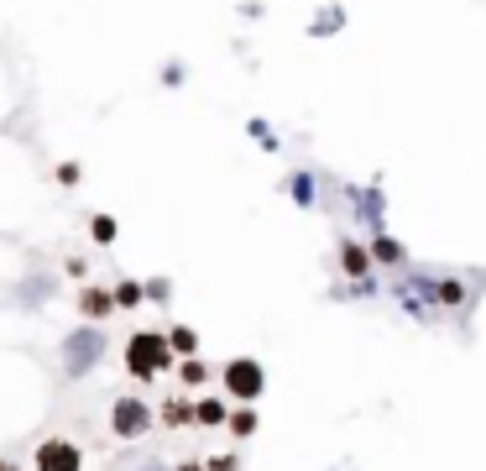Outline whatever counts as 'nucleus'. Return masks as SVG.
<instances>
[{
    "label": "nucleus",
    "instance_id": "1",
    "mask_svg": "<svg viewBox=\"0 0 486 471\" xmlns=\"http://www.w3.org/2000/svg\"><path fill=\"white\" fill-rule=\"evenodd\" d=\"M126 372H131V382H142V388H152L158 377L167 372H178V351L167 346V330H136L131 341H126Z\"/></svg>",
    "mask_w": 486,
    "mask_h": 471
},
{
    "label": "nucleus",
    "instance_id": "19",
    "mask_svg": "<svg viewBox=\"0 0 486 471\" xmlns=\"http://www.w3.org/2000/svg\"><path fill=\"white\" fill-rule=\"evenodd\" d=\"M58 183H68V189H73V183H79V163H63V168H58Z\"/></svg>",
    "mask_w": 486,
    "mask_h": 471
},
{
    "label": "nucleus",
    "instance_id": "8",
    "mask_svg": "<svg viewBox=\"0 0 486 471\" xmlns=\"http://www.w3.org/2000/svg\"><path fill=\"white\" fill-rule=\"evenodd\" d=\"M230 419V398L225 393H194V424L199 429H225Z\"/></svg>",
    "mask_w": 486,
    "mask_h": 471
},
{
    "label": "nucleus",
    "instance_id": "14",
    "mask_svg": "<svg viewBox=\"0 0 486 471\" xmlns=\"http://www.w3.org/2000/svg\"><path fill=\"white\" fill-rule=\"evenodd\" d=\"M372 262H382V267H403V262H408V251H403L392 236H377V241H372Z\"/></svg>",
    "mask_w": 486,
    "mask_h": 471
},
{
    "label": "nucleus",
    "instance_id": "11",
    "mask_svg": "<svg viewBox=\"0 0 486 471\" xmlns=\"http://www.w3.org/2000/svg\"><path fill=\"white\" fill-rule=\"evenodd\" d=\"M257 424H262V419H257V409H251V404H230L225 435H235V440H251V435H257Z\"/></svg>",
    "mask_w": 486,
    "mask_h": 471
},
{
    "label": "nucleus",
    "instance_id": "23",
    "mask_svg": "<svg viewBox=\"0 0 486 471\" xmlns=\"http://www.w3.org/2000/svg\"><path fill=\"white\" fill-rule=\"evenodd\" d=\"M0 471H21V461H5V456H0Z\"/></svg>",
    "mask_w": 486,
    "mask_h": 471
},
{
    "label": "nucleus",
    "instance_id": "5",
    "mask_svg": "<svg viewBox=\"0 0 486 471\" xmlns=\"http://www.w3.org/2000/svg\"><path fill=\"white\" fill-rule=\"evenodd\" d=\"M32 471H84V451L68 435H48L32 456Z\"/></svg>",
    "mask_w": 486,
    "mask_h": 471
},
{
    "label": "nucleus",
    "instance_id": "20",
    "mask_svg": "<svg viewBox=\"0 0 486 471\" xmlns=\"http://www.w3.org/2000/svg\"><path fill=\"white\" fill-rule=\"evenodd\" d=\"M293 199H298V205H309V199H314V194H309V178H293Z\"/></svg>",
    "mask_w": 486,
    "mask_h": 471
},
{
    "label": "nucleus",
    "instance_id": "12",
    "mask_svg": "<svg viewBox=\"0 0 486 471\" xmlns=\"http://www.w3.org/2000/svg\"><path fill=\"white\" fill-rule=\"evenodd\" d=\"M167 346L178 351V361L183 356H199V330L194 325H167Z\"/></svg>",
    "mask_w": 486,
    "mask_h": 471
},
{
    "label": "nucleus",
    "instance_id": "16",
    "mask_svg": "<svg viewBox=\"0 0 486 471\" xmlns=\"http://www.w3.org/2000/svg\"><path fill=\"white\" fill-rule=\"evenodd\" d=\"M89 236H95L100 246H110V241L120 236V226H115V215H95V220H89Z\"/></svg>",
    "mask_w": 486,
    "mask_h": 471
},
{
    "label": "nucleus",
    "instance_id": "7",
    "mask_svg": "<svg viewBox=\"0 0 486 471\" xmlns=\"http://www.w3.org/2000/svg\"><path fill=\"white\" fill-rule=\"evenodd\" d=\"M158 424L167 435H183V429L194 424V393H167L158 404Z\"/></svg>",
    "mask_w": 486,
    "mask_h": 471
},
{
    "label": "nucleus",
    "instance_id": "24",
    "mask_svg": "<svg viewBox=\"0 0 486 471\" xmlns=\"http://www.w3.org/2000/svg\"><path fill=\"white\" fill-rule=\"evenodd\" d=\"M142 471H162V467H142Z\"/></svg>",
    "mask_w": 486,
    "mask_h": 471
},
{
    "label": "nucleus",
    "instance_id": "17",
    "mask_svg": "<svg viewBox=\"0 0 486 471\" xmlns=\"http://www.w3.org/2000/svg\"><path fill=\"white\" fill-rule=\"evenodd\" d=\"M204 467L210 471H241V456H235V451H215V456H204Z\"/></svg>",
    "mask_w": 486,
    "mask_h": 471
},
{
    "label": "nucleus",
    "instance_id": "6",
    "mask_svg": "<svg viewBox=\"0 0 486 471\" xmlns=\"http://www.w3.org/2000/svg\"><path fill=\"white\" fill-rule=\"evenodd\" d=\"M73 309L84 314V325H105L110 314H120V309H115V294H110L105 283H84L79 298H73Z\"/></svg>",
    "mask_w": 486,
    "mask_h": 471
},
{
    "label": "nucleus",
    "instance_id": "21",
    "mask_svg": "<svg viewBox=\"0 0 486 471\" xmlns=\"http://www.w3.org/2000/svg\"><path fill=\"white\" fill-rule=\"evenodd\" d=\"M173 289H167V278H158V283H147V298H167Z\"/></svg>",
    "mask_w": 486,
    "mask_h": 471
},
{
    "label": "nucleus",
    "instance_id": "2",
    "mask_svg": "<svg viewBox=\"0 0 486 471\" xmlns=\"http://www.w3.org/2000/svg\"><path fill=\"white\" fill-rule=\"evenodd\" d=\"M220 388H225V398L230 404H262L267 398V367L257 361V356H230L225 367H220Z\"/></svg>",
    "mask_w": 486,
    "mask_h": 471
},
{
    "label": "nucleus",
    "instance_id": "13",
    "mask_svg": "<svg viewBox=\"0 0 486 471\" xmlns=\"http://www.w3.org/2000/svg\"><path fill=\"white\" fill-rule=\"evenodd\" d=\"M110 294H115V309L126 314V309H142V298H147V283H136V278H120Z\"/></svg>",
    "mask_w": 486,
    "mask_h": 471
},
{
    "label": "nucleus",
    "instance_id": "9",
    "mask_svg": "<svg viewBox=\"0 0 486 471\" xmlns=\"http://www.w3.org/2000/svg\"><path fill=\"white\" fill-rule=\"evenodd\" d=\"M377 262H372V246H356V241H340V273L345 278H356V283H366V273H372Z\"/></svg>",
    "mask_w": 486,
    "mask_h": 471
},
{
    "label": "nucleus",
    "instance_id": "15",
    "mask_svg": "<svg viewBox=\"0 0 486 471\" xmlns=\"http://www.w3.org/2000/svg\"><path fill=\"white\" fill-rule=\"evenodd\" d=\"M429 294H434V304H450V309H460V304H466V294H460V283H455V278H434Z\"/></svg>",
    "mask_w": 486,
    "mask_h": 471
},
{
    "label": "nucleus",
    "instance_id": "22",
    "mask_svg": "<svg viewBox=\"0 0 486 471\" xmlns=\"http://www.w3.org/2000/svg\"><path fill=\"white\" fill-rule=\"evenodd\" d=\"M173 471H210V467H204V461H178Z\"/></svg>",
    "mask_w": 486,
    "mask_h": 471
},
{
    "label": "nucleus",
    "instance_id": "3",
    "mask_svg": "<svg viewBox=\"0 0 486 471\" xmlns=\"http://www.w3.org/2000/svg\"><path fill=\"white\" fill-rule=\"evenodd\" d=\"M152 424H158V409L142 398V393H115L110 398V435L115 440H142V435H152Z\"/></svg>",
    "mask_w": 486,
    "mask_h": 471
},
{
    "label": "nucleus",
    "instance_id": "18",
    "mask_svg": "<svg viewBox=\"0 0 486 471\" xmlns=\"http://www.w3.org/2000/svg\"><path fill=\"white\" fill-rule=\"evenodd\" d=\"M63 267H68V278H89V262H84V257H68Z\"/></svg>",
    "mask_w": 486,
    "mask_h": 471
},
{
    "label": "nucleus",
    "instance_id": "10",
    "mask_svg": "<svg viewBox=\"0 0 486 471\" xmlns=\"http://www.w3.org/2000/svg\"><path fill=\"white\" fill-rule=\"evenodd\" d=\"M204 382H210V361H204V356H183V361H178V388H183V393H199Z\"/></svg>",
    "mask_w": 486,
    "mask_h": 471
},
{
    "label": "nucleus",
    "instance_id": "4",
    "mask_svg": "<svg viewBox=\"0 0 486 471\" xmlns=\"http://www.w3.org/2000/svg\"><path fill=\"white\" fill-rule=\"evenodd\" d=\"M105 351H110L105 330H100V325H79V330H68V341H63V372H68V377H84V372L100 367Z\"/></svg>",
    "mask_w": 486,
    "mask_h": 471
}]
</instances>
